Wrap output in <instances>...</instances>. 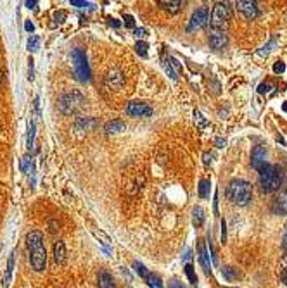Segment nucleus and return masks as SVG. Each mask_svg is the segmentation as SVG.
Instances as JSON below:
<instances>
[{"instance_id": "obj_37", "label": "nucleus", "mask_w": 287, "mask_h": 288, "mask_svg": "<svg viewBox=\"0 0 287 288\" xmlns=\"http://www.w3.org/2000/svg\"><path fill=\"white\" fill-rule=\"evenodd\" d=\"M71 6H75V7H89L90 4L83 2V0H71Z\"/></svg>"}, {"instance_id": "obj_52", "label": "nucleus", "mask_w": 287, "mask_h": 288, "mask_svg": "<svg viewBox=\"0 0 287 288\" xmlns=\"http://www.w3.org/2000/svg\"><path fill=\"white\" fill-rule=\"evenodd\" d=\"M282 109H284V111H285V112H287V102H285V104H284V106H282Z\"/></svg>"}, {"instance_id": "obj_31", "label": "nucleus", "mask_w": 287, "mask_h": 288, "mask_svg": "<svg viewBox=\"0 0 287 288\" xmlns=\"http://www.w3.org/2000/svg\"><path fill=\"white\" fill-rule=\"evenodd\" d=\"M38 45H40V38H38V37H30L28 49L32 50V52H37L38 50Z\"/></svg>"}, {"instance_id": "obj_35", "label": "nucleus", "mask_w": 287, "mask_h": 288, "mask_svg": "<svg viewBox=\"0 0 287 288\" xmlns=\"http://www.w3.org/2000/svg\"><path fill=\"white\" fill-rule=\"evenodd\" d=\"M164 71H166V73H168V76H169V78H171V80H177V78H178V76H177V74H175V73H173V69H171V68H169V64L166 62V60H164Z\"/></svg>"}, {"instance_id": "obj_51", "label": "nucleus", "mask_w": 287, "mask_h": 288, "mask_svg": "<svg viewBox=\"0 0 287 288\" xmlns=\"http://www.w3.org/2000/svg\"><path fill=\"white\" fill-rule=\"evenodd\" d=\"M284 245L287 247V228H285V233H284Z\"/></svg>"}, {"instance_id": "obj_46", "label": "nucleus", "mask_w": 287, "mask_h": 288, "mask_svg": "<svg viewBox=\"0 0 287 288\" xmlns=\"http://www.w3.org/2000/svg\"><path fill=\"white\" fill-rule=\"evenodd\" d=\"M30 80H33V60L32 59H30Z\"/></svg>"}, {"instance_id": "obj_43", "label": "nucleus", "mask_w": 287, "mask_h": 288, "mask_svg": "<svg viewBox=\"0 0 287 288\" xmlns=\"http://www.w3.org/2000/svg\"><path fill=\"white\" fill-rule=\"evenodd\" d=\"M184 259L187 261V263H190V259H192V252H190V248H187V250H185Z\"/></svg>"}, {"instance_id": "obj_42", "label": "nucleus", "mask_w": 287, "mask_h": 288, "mask_svg": "<svg viewBox=\"0 0 287 288\" xmlns=\"http://www.w3.org/2000/svg\"><path fill=\"white\" fill-rule=\"evenodd\" d=\"M24 28H26V31H30V33H32V31H35V26H33V23H32V21H26Z\"/></svg>"}, {"instance_id": "obj_22", "label": "nucleus", "mask_w": 287, "mask_h": 288, "mask_svg": "<svg viewBox=\"0 0 287 288\" xmlns=\"http://www.w3.org/2000/svg\"><path fill=\"white\" fill-rule=\"evenodd\" d=\"M199 197H201V199L210 197V181H208V180L199 181Z\"/></svg>"}, {"instance_id": "obj_33", "label": "nucleus", "mask_w": 287, "mask_h": 288, "mask_svg": "<svg viewBox=\"0 0 287 288\" xmlns=\"http://www.w3.org/2000/svg\"><path fill=\"white\" fill-rule=\"evenodd\" d=\"M66 17H68V14L64 11H58L54 14V19L58 21V23H64V21H66Z\"/></svg>"}, {"instance_id": "obj_13", "label": "nucleus", "mask_w": 287, "mask_h": 288, "mask_svg": "<svg viewBox=\"0 0 287 288\" xmlns=\"http://www.w3.org/2000/svg\"><path fill=\"white\" fill-rule=\"evenodd\" d=\"M228 43V37L225 31H211L210 35V45L215 50H223Z\"/></svg>"}, {"instance_id": "obj_47", "label": "nucleus", "mask_w": 287, "mask_h": 288, "mask_svg": "<svg viewBox=\"0 0 287 288\" xmlns=\"http://www.w3.org/2000/svg\"><path fill=\"white\" fill-rule=\"evenodd\" d=\"M109 24H111V26H114V28H120V26H121V24L118 23V21H116V19H112V17L109 19Z\"/></svg>"}, {"instance_id": "obj_53", "label": "nucleus", "mask_w": 287, "mask_h": 288, "mask_svg": "<svg viewBox=\"0 0 287 288\" xmlns=\"http://www.w3.org/2000/svg\"><path fill=\"white\" fill-rule=\"evenodd\" d=\"M2 80H4V74H2V71H0V83H2Z\"/></svg>"}, {"instance_id": "obj_50", "label": "nucleus", "mask_w": 287, "mask_h": 288, "mask_svg": "<svg viewBox=\"0 0 287 288\" xmlns=\"http://www.w3.org/2000/svg\"><path fill=\"white\" fill-rule=\"evenodd\" d=\"M282 281L287 285V269H284V273H282Z\"/></svg>"}, {"instance_id": "obj_1", "label": "nucleus", "mask_w": 287, "mask_h": 288, "mask_svg": "<svg viewBox=\"0 0 287 288\" xmlns=\"http://www.w3.org/2000/svg\"><path fill=\"white\" fill-rule=\"evenodd\" d=\"M26 245L30 248V263L35 271H43L47 266V252L43 247V235L40 231H30L26 235Z\"/></svg>"}, {"instance_id": "obj_41", "label": "nucleus", "mask_w": 287, "mask_h": 288, "mask_svg": "<svg viewBox=\"0 0 287 288\" xmlns=\"http://www.w3.org/2000/svg\"><path fill=\"white\" fill-rule=\"evenodd\" d=\"M169 286H171V288H187L185 285H182V283H178L177 280H171V281H169Z\"/></svg>"}, {"instance_id": "obj_5", "label": "nucleus", "mask_w": 287, "mask_h": 288, "mask_svg": "<svg viewBox=\"0 0 287 288\" xmlns=\"http://www.w3.org/2000/svg\"><path fill=\"white\" fill-rule=\"evenodd\" d=\"M71 60H73V68H75V76L78 81L85 83L90 81L92 78V71H90V66L87 62V55L83 50L75 49L71 52Z\"/></svg>"}, {"instance_id": "obj_16", "label": "nucleus", "mask_w": 287, "mask_h": 288, "mask_svg": "<svg viewBox=\"0 0 287 288\" xmlns=\"http://www.w3.org/2000/svg\"><path fill=\"white\" fill-rule=\"evenodd\" d=\"M54 261L58 264H64V261H66V247L61 240L54 243Z\"/></svg>"}, {"instance_id": "obj_29", "label": "nucleus", "mask_w": 287, "mask_h": 288, "mask_svg": "<svg viewBox=\"0 0 287 288\" xmlns=\"http://www.w3.org/2000/svg\"><path fill=\"white\" fill-rule=\"evenodd\" d=\"M147 49H149V45H147L146 42H138L135 45V50H137V54L140 55V57H147Z\"/></svg>"}, {"instance_id": "obj_14", "label": "nucleus", "mask_w": 287, "mask_h": 288, "mask_svg": "<svg viewBox=\"0 0 287 288\" xmlns=\"http://www.w3.org/2000/svg\"><path fill=\"white\" fill-rule=\"evenodd\" d=\"M158 6L163 9V11L169 12V14H177V12L182 11V7L185 6V2H178V0H159Z\"/></svg>"}, {"instance_id": "obj_30", "label": "nucleus", "mask_w": 287, "mask_h": 288, "mask_svg": "<svg viewBox=\"0 0 287 288\" xmlns=\"http://www.w3.org/2000/svg\"><path fill=\"white\" fill-rule=\"evenodd\" d=\"M30 166H32V155H24L21 159V171L28 174L30 173Z\"/></svg>"}, {"instance_id": "obj_28", "label": "nucleus", "mask_w": 287, "mask_h": 288, "mask_svg": "<svg viewBox=\"0 0 287 288\" xmlns=\"http://www.w3.org/2000/svg\"><path fill=\"white\" fill-rule=\"evenodd\" d=\"M275 43H277V40H275V38H272V40H270V43H268V45H265L263 49L258 52V55H262V57H263V55H265V57H267V55L270 54V52L273 50V47H275Z\"/></svg>"}, {"instance_id": "obj_6", "label": "nucleus", "mask_w": 287, "mask_h": 288, "mask_svg": "<svg viewBox=\"0 0 287 288\" xmlns=\"http://www.w3.org/2000/svg\"><path fill=\"white\" fill-rule=\"evenodd\" d=\"M85 104V97L80 91H68L59 99V111L63 114H75V112Z\"/></svg>"}, {"instance_id": "obj_3", "label": "nucleus", "mask_w": 287, "mask_h": 288, "mask_svg": "<svg viewBox=\"0 0 287 288\" xmlns=\"http://www.w3.org/2000/svg\"><path fill=\"white\" fill-rule=\"evenodd\" d=\"M227 197L236 206H247L253 197V185L246 180H232L228 183Z\"/></svg>"}, {"instance_id": "obj_11", "label": "nucleus", "mask_w": 287, "mask_h": 288, "mask_svg": "<svg viewBox=\"0 0 287 288\" xmlns=\"http://www.w3.org/2000/svg\"><path fill=\"white\" fill-rule=\"evenodd\" d=\"M197 254H199V263H201L204 273L211 274V264H210V255H208V247L204 240H197Z\"/></svg>"}, {"instance_id": "obj_34", "label": "nucleus", "mask_w": 287, "mask_h": 288, "mask_svg": "<svg viewBox=\"0 0 287 288\" xmlns=\"http://www.w3.org/2000/svg\"><path fill=\"white\" fill-rule=\"evenodd\" d=\"M284 71H285V64H284V62H280V60H279V62H275V64H273V73L282 74Z\"/></svg>"}, {"instance_id": "obj_12", "label": "nucleus", "mask_w": 287, "mask_h": 288, "mask_svg": "<svg viewBox=\"0 0 287 288\" xmlns=\"http://www.w3.org/2000/svg\"><path fill=\"white\" fill-rule=\"evenodd\" d=\"M272 211L275 212V214H280V216L287 214V186L280 191L279 195H277V199L273 200Z\"/></svg>"}, {"instance_id": "obj_8", "label": "nucleus", "mask_w": 287, "mask_h": 288, "mask_svg": "<svg viewBox=\"0 0 287 288\" xmlns=\"http://www.w3.org/2000/svg\"><path fill=\"white\" fill-rule=\"evenodd\" d=\"M127 114L133 116V117H149V116H152V109L147 106L146 102L133 100V102L127 104Z\"/></svg>"}, {"instance_id": "obj_20", "label": "nucleus", "mask_w": 287, "mask_h": 288, "mask_svg": "<svg viewBox=\"0 0 287 288\" xmlns=\"http://www.w3.org/2000/svg\"><path fill=\"white\" fill-rule=\"evenodd\" d=\"M146 283L149 285V288H163V281H161V278L154 273H149V276L146 278Z\"/></svg>"}, {"instance_id": "obj_25", "label": "nucleus", "mask_w": 287, "mask_h": 288, "mask_svg": "<svg viewBox=\"0 0 287 288\" xmlns=\"http://www.w3.org/2000/svg\"><path fill=\"white\" fill-rule=\"evenodd\" d=\"M221 274H223L225 280H228V281H232L234 278H237V271L234 268H230V266H227V268L221 269Z\"/></svg>"}, {"instance_id": "obj_15", "label": "nucleus", "mask_w": 287, "mask_h": 288, "mask_svg": "<svg viewBox=\"0 0 287 288\" xmlns=\"http://www.w3.org/2000/svg\"><path fill=\"white\" fill-rule=\"evenodd\" d=\"M125 128H127V124H125L121 119H112V121H109V123H106V126H104V132H106L107 135H112V133L125 132Z\"/></svg>"}, {"instance_id": "obj_21", "label": "nucleus", "mask_w": 287, "mask_h": 288, "mask_svg": "<svg viewBox=\"0 0 287 288\" xmlns=\"http://www.w3.org/2000/svg\"><path fill=\"white\" fill-rule=\"evenodd\" d=\"M204 222V211L201 207H194V226L195 228H201Z\"/></svg>"}, {"instance_id": "obj_23", "label": "nucleus", "mask_w": 287, "mask_h": 288, "mask_svg": "<svg viewBox=\"0 0 287 288\" xmlns=\"http://www.w3.org/2000/svg\"><path fill=\"white\" fill-rule=\"evenodd\" d=\"M185 274H187V278H189V281L192 283V285H197V276H195L192 263H187L185 264Z\"/></svg>"}, {"instance_id": "obj_19", "label": "nucleus", "mask_w": 287, "mask_h": 288, "mask_svg": "<svg viewBox=\"0 0 287 288\" xmlns=\"http://www.w3.org/2000/svg\"><path fill=\"white\" fill-rule=\"evenodd\" d=\"M14 257H16V252H11L9 255V261H7V271H6V288H9V283H11V276H12V269H14Z\"/></svg>"}, {"instance_id": "obj_40", "label": "nucleus", "mask_w": 287, "mask_h": 288, "mask_svg": "<svg viewBox=\"0 0 287 288\" xmlns=\"http://www.w3.org/2000/svg\"><path fill=\"white\" fill-rule=\"evenodd\" d=\"M135 35H137L138 38H144V37H147V31L144 28H137L135 29Z\"/></svg>"}, {"instance_id": "obj_39", "label": "nucleus", "mask_w": 287, "mask_h": 288, "mask_svg": "<svg viewBox=\"0 0 287 288\" xmlns=\"http://www.w3.org/2000/svg\"><path fill=\"white\" fill-rule=\"evenodd\" d=\"M268 90H272L270 85H260V86H258V91H260V93H267Z\"/></svg>"}, {"instance_id": "obj_10", "label": "nucleus", "mask_w": 287, "mask_h": 288, "mask_svg": "<svg viewBox=\"0 0 287 288\" xmlns=\"http://www.w3.org/2000/svg\"><path fill=\"white\" fill-rule=\"evenodd\" d=\"M236 7L239 12H242V14L251 21L260 16V9L256 2H242V0H239V2H236Z\"/></svg>"}, {"instance_id": "obj_44", "label": "nucleus", "mask_w": 287, "mask_h": 288, "mask_svg": "<svg viewBox=\"0 0 287 288\" xmlns=\"http://www.w3.org/2000/svg\"><path fill=\"white\" fill-rule=\"evenodd\" d=\"M204 164H210L211 163V154H208V152H204Z\"/></svg>"}, {"instance_id": "obj_49", "label": "nucleus", "mask_w": 287, "mask_h": 288, "mask_svg": "<svg viewBox=\"0 0 287 288\" xmlns=\"http://www.w3.org/2000/svg\"><path fill=\"white\" fill-rule=\"evenodd\" d=\"M225 143H227L225 140H221V138H216V145H218V147H225Z\"/></svg>"}, {"instance_id": "obj_24", "label": "nucleus", "mask_w": 287, "mask_h": 288, "mask_svg": "<svg viewBox=\"0 0 287 288\" xmlns=\"http://www.w3.org/2000/svg\"><path fill=\"white\" fill-rule=\"evenodd\" d=\"M133 269H135V273L142 278V280H146V278L149 276V271L146 269V266H144L142 263H138V261L133 263Z\"/></svg>"}, {"instance_id": "obj_36", "label": "nucleus", "mask_w": 287, "mask_h": 288, "mask_svg": "<svg viewBox=\"0 0 287 288\" xmlns=\"http://www.w3.org/2000/svg\"><path fill=\"white\" fill-rule=\"evenodd\" d=\"M125 26H127V28H130V29H132L133 26H135V19H133L132 16H125Z\"/></svg>"}, {"instance_id": "obj_32", "label": "nucleus", "mask_w": 287, "mask_h": 288, "mask_svg": "<svg viewBox=\"0 0 287 288\" xmlns=\"http://www.w3.org/2000/svg\"><path fill=\"white\" fill-rule=\"evenodd\" d=\"M208 248H210V255H211V259H213V264H218V255H216V250H215V247H213V243H211V240H208Z\"/></svg>"}, {"instance_id": "obj_17", "label": "nucleus", "mask_w": 287, "mask_h": 288, "mask_svg": "<svg viewBox=\"0 0 287 288\" xmlns=\"http://www.w3.org/2000/svg\"><path fill=\"white\" fill-rule=\"evenodd\" d=\"M95 126H97V121L92 119V117H80V119L76 121V130L78 132H90V130H94Z\"/></svg>"}, {"instance_id": "obj_38", "label": "nucleus", "mask_w": 287, "mask_h": 288, "mask_svg": "<svg viewBox=\"0 0 287 288\" xmlns=\"http://www.w3.org/2000/svg\"><path fill=\"white\" fill-rule=\"evenodd\" d=\"M227 242V230H225V221H221V243Z\"/></svg>"}, {"instance_id": "obj_4", "label": "nucleus", "mask_w": 287, "mask_h": 288, "mask_svg": "<svg viewBox=\"0 0 287 288\" xmlns=\"http://www.w3.org/2000/svg\"><path fill=\"white\" fill-rule=\"evenodd\" d=\"M232 19V7L228 2H216L210 16L211 31H225L228 21Z\"/></svg>"}, {"instance_id": "obj_2", "label": "nucleus", "mask_w": 287, "mask_h": 288, "mask_svg": "<svg viewBox=\"0 0 287 288\" xmlns=\"http://www.w3.org/2000/svg\"><path fill=\"white\" fill-rule=\"evenodd\" d=\"M285 171L282 166L267 164L263 171H260V186L265 194H273L284 185Z\"/></svg>"}, {"instance_id": "obj_26", "label": "nucleus", "mask_w": 287, "mask_h": 288, "mask_svg": "<svg viewBox=\"0 0 287 288\" xmlns=\"http://www.w3.org/2000/svg\"><path fill=\"white\" fill-rule=\"evenodd\" d=\"M166 62L169 64V68L173 69V73H175L177 76L182 73V66H180V62H178V60H177L175 57H168V59H166Z\"/></svg>"}, {"instance_id": "obj_45", "label": "nucleus", "mask_w": 287, "mask_h": 288, "mask_svg": "<svg viewBox=\"0 0 287 288\" xmlns=\"http://www.w3.org/2000/svg\"><path fill=\"white\" fill-rule=\"evenodd\" d=\"M215 212L218 214V191L215 194Z\"/></svg>"}, {"instance_id": "obj_7", "label": "nucleus", "mask_w": 287, "mask_h": 288, "mask_svg": "<svg viewBox=\"0 0 287 288\" xmlns=\"http://www.w3.org/2000/svg\"><path fill=\"white\" fill-rule=\"evenodd\" d=\"M210 23V9L208 7H199L190 17L189 24H187V31H195L199 28H204Z\"/></svg>"}, {"instance_id": "obj_48", "label": "nucleus", "mask_w": 287, "mask_h": 288, "mask_svg": "<svg viewBox=\"0 0 287 288\" xmlns=\"http://www.w3.org/2000/svg\"><path fill=\"white\" fill-rule=\"evenodd\" d=\"M35 6H37V2H35V0H32V2L28 0V2H26V7H28V9H35Z\"/></svg>"}, {"instance_id": "obj_9", "label": "nucleus", "mask_w": 287, "mask_h": 288, "mask_svg": "<svg viewBox=\"0 0 287 288\" xmlns=\"http://www.w3.org/2000/svg\"><path fill=\"white\" fill-rule=\"evenodd\" d=\"M251 166L256 171H263L267 166V148L263 145H256L251 152Z\"/></svg>"}, {"instance_id": "obj_18", "label": "nucleus", "mask_w": 287, "mask_h": 288, "mask_svg": "<svg viewBox=\"0 0 287 288\" xmlns=\"http://www.w3.org/2000/svg\"><path fill=\"white\" fill-rule=\"evenodd\" d=\"M99 288H116L114 280L107 271H102L99 274Z\"/></svg>"}, {"instance_id": "obj_27", "label": "nucleus", "mask_w": 287, "mask_h": 288, "mask_svg": "<svg viewBox=\"0 0 287 288\" xmlns=\"http://www.w3.org/2000/svg\"><path fill=\"white\" fill-rule=\"evenodd\" d=\"M35 145V121H32L28 126V148H33Z\"/></svg>"}]
</instances>
